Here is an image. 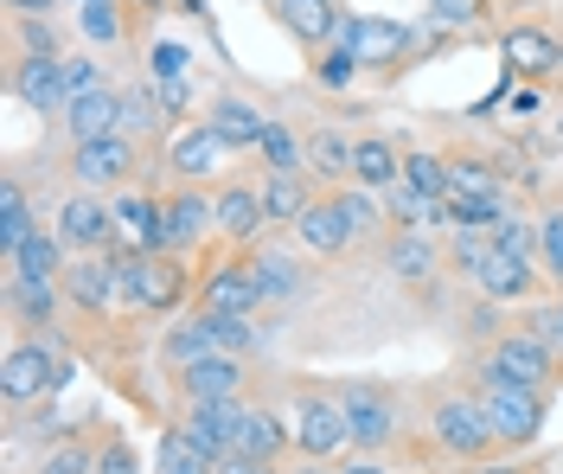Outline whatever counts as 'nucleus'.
<instances>
[{"label": "nucleus", "instance_id": "9b49d317", "mask_svg": "<svg viewBox=\"0 0 563 474\" xmlns=\"http://www.w3.org/2000/svg\"><path fill=\"white\" fill-rule=\"evenodd\" d=\"M70 372L52 353H45V340H13L7 346V365H0V392L13 404H26V398H38V392H58Z\"/></svg>", "mask_w": 563, "mask_h": 474}, {"label": "nucleus", "instance_id": "39448f33", "mask_svg": "<svg viewBox=\"0 0 563 474\" xmlns=\"http://www.w3.org/2000/svg\"><path fill=\"white\" fill-rule=\"evenodd\" d=\"M288 430H295V449H301L308 462H333L340 449H352L346 404L327 398V392H295V404H288Z\"/></svg>", "mask_w": 563, "mask_h": 474}, {"label": "nucleus", "instance_id": "e2e57ef3", "mask_svg": "<svg viewBox=\"0 0 563 474\" xmlns=\"http://www.w3.org/2000/svg\"><path fill=\"white\" fill-rule=\"evenodd\" d=\"M186 13H206V0H186Z\"/></svg>", "mask_w": 563, "mask_h": 474}, {"label": "nucleus", "instance_id": "13d9d810", "mask_svg": "<svg viewBox=\"0 0 563 474\" xmlns=\"http://www.w3.org/2000/svg\"><path fill=\"white\" fill-rule=\"evenodd\" d=\"M7 7H13V13H20V20H38V13H52V7H58V0H7Z\"/></svg>", "mask_w": 563, "mask_h": 474}, {"label": "nucleus", "instance_id": "2f4dec72", "mask_svg": "<svg viewBox=\"0 0 563 474\" xmlns=\"http://www.w3.org/2000/svg\"><path fill=\"white\" fill-rule=\"evenodd\" d=\"M449 180L467 199H506V167H493L481 154H449Z\"/></svg>", "mask_w": 563, "mask_h": 474}, {"label": "nucleus", "instance_id": "ddd939ff", "mask_svg": "<svg viewBox=\"0 0 563 474\" xmlns=\"http://www.w3.org/2000/svg\"><path fill=\"white\" fill-rule=\"evenodd\" d=\"M244 398H218V404H186V417H179V430L206 449L211 462H224V455H238V430H244Z\"/></svg>", "mask_w": 563, "mask_h": 474}, {"label": "nucleus", "instance_id": "7c9ffc66", "mask_svg": "<svg viewBox=\"0 0 563 474\" xmlns=\"http://www.w3.org/2000/svg\"><path fill=\"white\" fill-rule=\"evenodd\" d=\"M263 206H269V224H301V212L314 206V186H308V174H269Z\"/></svg>", "mask_w": 563, "mask_h": 474}, {"label": "nucleus", "instance_id": "423d86ee", "mask_svg": "<svg viewBox=\"0 0 563 474\" xmlns=\"http://www.w3.org/2000/svg\"><path fill=\"white\" fill-rule=\"evenodd\" d=\"M474 398H481V410H487L499 449H526V442H538V430H544V392H526V385H481Z\"/></svg>", "mask_w": 563, "mask_h": 474}, {"label": "nucleus", "instance_id": "6ab92c4d", "mask_svg": "<svg viewBox=\"0 0 563 474\" xmlns=\"http://www.w3.org/2000/svg\"><path fill=\"white\" fill-rule=\"evenodd\" d=\"M206 231H218V192H199V186H186L167 199V256L192 251Z\"/></svg>", "mask_w": 563, "mask_h": 474}, {"label": "nucleus", "instance_id": "a19ab883", "mask_svg": "<svg viewBox=\"0 0 563 474\" xmlns=\"http://www.w3.org/2000/svg\"><path fill=\"white\" fill-rule=\"evenodd\" d=\"M250 263H256V283H263V301H288V295L301 289V263H295V256L263 251V256H250Z\"/></svg>", "mask_w": 563, "mask_h": 474}, {"label": "nucleus", "instance_id": "b1692460", "mask_svg": "<svg viewBox=\"0 0 563 474\" xmlns=\"http://www.w3.org/2000/svg\"><path fill=\"white\" fill-rule=\"evenodd\" d=\"M276 13L301 45H320V52H327V45L340 38V26H346V13H340L333 0H276Z\"/></svg>", "mask_w": 563, "mask_h": 474}, {"label": "nucleus", "instance_id": "f03ea898", "mask_svg": "<svg viewBox=\"0 0 563 474\" xmlns=\"http://www.w3.org/2000/svg\"><path fill=\"white\" fill-rule=\"evenodd\" d=\"M429 437H435L442 455H455V462H481V455L499 449L481 398H467V392H442V398L429 404Z\"/></svg>", "mask_w": 563, "mask_h": 474}, {"label": "nucleus", "instance_id": "f704fd0d", "mask_svg": "<svg viewBox=\"0 0 563 474\" xmlns=\"http://www.w3.org/2000/svg\"><path fill=\"white\" fill-rule=\"evenodd\" d=\"M154 474H218V462L174 423V430L161 437V449H154Z\"/></svg>", "mask_w": 563, "mask_h": 474}, {"label": "nucleus", "instance_id": "cd10ccee", "mask_svg": "<svg viewBox=\"0 0 563 474\" xmlns=\"http://www.w3.org/2000/svg\"><path fill=\"white\" fill-rule=\"evenodd\" d=\"M206 122L238 147V154H244V147H263V135H269V115L256 110V103H244V97H218Z\"/></svg>", "mask_w": 563, "mask_h": 474}, {"label": "nucleus", "instance_id": "dca6fc26", "mask_svg": "<svg viewBox=\"0 0 563 474\" xmlns=\"http://www.w3.org/2000/svg\"><path fill=\"white\" fill-rule=\"evenodd\" d=\"M231 154H238V147L224 142L211 122H192V129H179V142L167 147V167H174L179 180H206V174H218Z\"/></svg>", "mask_w": 563, "mask_h": 474}, {"label": "nucleus", "instance_id": "ea45409f", "mask_svg": "<svg viewBox=\"0 0 563 474\" xmlns=\"http://www.w3.org/2000/svg\"><path fill=\"white\" fill-rule=\"evenodd\" d=\"M33 474H97V449L84 437H58V442H45Z\"/></svg>", "mask_w": 563, "mask_h": 474}, {"label": "nucleus", "instance_id": "1a4fd4ad", "mask_svg": "<svg viewBox=\"0 0 563 474\" xmlns=\"http://www.w3.org/2000/svg\"><path fill=\"white\" fill-rule=\"evenodd\" d=\"M263 308V283L250 256H224L218 269H206L199 283V315H256Z\"/></svg>", "mask_w": 563, "mask_h": 474}, {"label": "nucleus", "instance_id": "f3484780", "mask_svg": "<svg viewBox=\"0 0 563 474\" xmlns=\"http://www.w3.org/2000/svg\"><path fill=\"white\" fill-rule=\"evenodd\" d=\"M65 135H70V147L122 135V90H109V84H103V90H90V97H70Z\"/></svg>", "mask_w": 563, "mask_h": 474}, {"label": "nucleus", "instance_id": "79ce46f5", "mask_svg": "<svg viewBox=\"0 0 563 474\" xmlns=\"http://www.w3.org/2000/svg\"><path fill=\"white\" fill-rule=\"evenodd\" d=\"M538 269H544V283L563 289V206L538 212Z\"/></svg>", "mask_w": 563, "mask_h": 474}, {"label": "nucleus", "instance_id": "bf43d9fd", "mask_svg": "<svg viewBox=\"0 0 563 474\" xmlns=\"http://www.w3.org/2000/svg\"><path fill=\"white\" fill-rule=\"evenodd\" d=\"M467 474H519V469H512V462H474Z\"/></svg>", "mask_w": 563, "mask_h": 474}, {"label": "nucleus", "instance_id": "e433bc0d", "mask_svg": "<svg viewBox=\"0 0 563 474\" xmlns=\"http://www.w3.org/2000/svg\"><path fill=\"white\" fill-rule=\"evenodd\" d=\"M390 269H397L404 283H429V276H435V244H429L422 231H397V244H390Z\"/></svg>", "mask_w": 563, "mask_h": 474}, {"label": "nucleus", "instance_id": "0eeeda50", "mask_svg": "<svg viewBox=\"0 0 563 474\" xmlns=\"http://www.w3.org/2000/svg\"><path fill=\"white\" fill-rule=\"evenodd\" d=\"M340 404H346L352 449H365V455H372V449H390L397 430H404V410H397V398H390L385 385H346Z\"/></svg>", "mask_w": 563, "mask_h": 474}, {"label": "nucleus", "instance_id": "c85d7f7f", "mask_svg": "<svg viewBox=\"0 0 563 474\" xmlns=\"http://www.w3.org/2000/svg\"><path fill=\"white\" fill-rule=\"evenodd\" d=\"M282 449H295V430H288V417L276 410H244V430H238V455H256V462H282Z\"/></svg>", "mask_w": 563, "mask_h": 474}, {"label": "nucleus", "instance_id": "72a5a7b5", "mask_svg": "<svg viewBox=\"0 0 563 474\" xmlns=\"http://www.w3.org/2000/svg\"><path fill=\"white\" fill-rule=\"evenodd\" d=\"M385 212L397 231H422V224H442V199H429V192H417L410 180H397L385 192Z\"/></svg>", "mask_w": 563, "mask_h": 474}, {"label": "nucleus", "instance_id": "473e14b6", "mask_svg": "<svg viewBox=\"0 0 563 474\" xmlns=\"http://www.w3.org/2000/svg\"><path fill=\"white\" fill-rule=\"evenodd\" d=\"M206 353H218V346H211L206 315H192V321H174V328H167V340H161V360L174 365V372H186V365H199Z\"/></svg>", "mask_w": 563, "mask_h": 474}, {"label": "nucleus", "instance_id": "c03bdc74", "mask_svg": "<svg viewBox=\"0 0 563 474\" xmlns=\"http://www.w3.org/2000/svg\"><path fill=\"white\" fill-rule=\"evenodd\" d=\"M256 154H263V167H269V174H301V142H295L282 122H269V135H263Z\"/></svg>", "mask_w": 563, "mask_h": 474}, {"label": "nucleus", "instance_id": "603ef678", "mask_svg": "<svg viewBox=\"0 0 563 474\" xmlns=\"http://www.w3.org/2000/svg\"><path fill=\"white\" fill-rule=\"evenodd\" d=\"M161 122V103H154V90L141 97V90H122V135L129 129H154Z\"/></svg>", "mask_w": 563, "mask_h": 474}, {"label": "nucleus", "instance_id": "4468645a", "mask_svg": "<svg viewBox=\"0 0 563 474\" xmlns=\"http://www.w3.org/2000/svg\"><path fill=\"white\" fill-rule=\"evenodd\" d=\"M115 231L129 238V251L167 256V199H154V192H122V199H115Z\"/></svg>", "mask_w": 563, "mask_h": 474}, {"label": "nucleus", "instance_id": "c9c22d12", "mask_svg": "<svg viewBox=\"0 0 563 474\" xmlns=\"http://www.w3.org/2000/svg\"><path fill=\"white\" fill-rule=\"evenodd\" d=\"M77 7V33L90 45H122V0H70Z\"/></svg>", "mask_w": 563, "mask_h": 474}, {"label": "nucleus", "instance_id": "49530a36", "mask_svg": "<svg viewBox=\"0 0 563 474\" xmlns=\"http://www.w3.org/2000/svg\"><path fill=\"white\" fill-rule=\"evenodd\" d=\"M20 58H65L58 52V26L38 13V20H20Z\"/></svg>", "mask_w": 563, "mask_h": 474}, {"label": "nucleus", "instance_id": "20e7f679", "mask_svg": "<svg viewBox=\"0 0 563 474\" xmlns=\"http://www.w3.org/2000/svg\"><path fill=\"white\" fill-rule=\"evenodd\" d=\"M481 385H526V392H551L558 385V360L538 333H499L481 360Z\"/></svg>", "mask_w": 563, "mask_h": 474}, {"label": "nucleus", "instance_id": "6e6d98bb", "mask_svg": "<svg viewBox=\"0 0 563 474\" xmlns=\"http://www.w3.org/2000/svg\"><path fill=\"white\" fill-rule=\"evenodd\" d=\"M218 474H282V469H276V462H256V455H224Z\"/></svg>", "mask_w": 563, "mask_h": 474}, {"label": "nucleus", "instance_id": "bb28decb", "mask_svg": "<svg viewBox=\"0 0 563 474\" xmlns=\"http://www.w3.org/2000/svg\"><path fill=\"white\" fill-rule=\"evenodd\" d=\"M295 238H301V251H314V256H340L346 244H358L333 199H314V206L301 212V224H295Z\"/></svg>", "mask_w": 563, "mask_h": 474}, {"label": "nucleus", "instance_id": "393cba45", "mask_svg": "<svg viewBox=\"0 0 563 474\" xmlns=\"http://www.w3.org/2000/svg\"><path fill=\"white\" fill-rule=\"evenodd\" d=\"M397 180H404V154H397L385 135H358V142H352V186L390 192Z\"/></svg>", "mask_w": 563, "mask_h": 474}, {"label": "nucleus", "instance_id": "c756f323", "mask_svg": "<svg viewBox=\"0 0 563 474\" xmlns=\"http://www.w3.org/2000/svg\"><path fill=\"white\" fill-rule=\"evenodd\" d=\"M65 269H70L65 238L38 224L33 238H26V251H20V263H13V283H65Z\"/></svg>", "mask_w": 563, "mask_h": 474}, {"label": "nucleus", "instance_id": "412c9836", "mask_svg": "<svg viewBox=\"0 0 563 474\" xmlns=\"http://www.w3.org/2000/svg\"><path fill=\"white\" fill-rule=\"evenodd\" d=\"M179 392H186V404L238 398V392H244V360H231V353H206L199 365L179 372Z\"/></svg>", "mask_w": 563, "mask_h": 474}, {"label": "nucleus", "instance_id": "864d4df0", "mask_svg": "<svg viewBox=\"0 0 563 474\" xmlns=\"http://www.w3.org/2000/svg\"><path fill=\"white\" fill-rule=\"evenodd\" d=\"M97 474H141L135 449H129V442H122V437L97 442Z\"/></svg>", "mask_w": 563, "mask_h": 474}, {"label": "nucleus", "instance_id": "9d476101", "mask_svg": "<svg viewBox=\"0 0 563 474\" xmlns=\"http://www.w3.org/2000/svg\"><path fill=\"white\" fill-rule=\"evenodd\" d=\"M538 283H544L538 256H531V251H506V244H493V251L481 256V269H474V289L487 295V301H499V308L538 295Z\"/></svg>", "mask_w": 563, "mask_h": 474}, {"label": "nucleus", "instance_id": "de8ad7c7", "mask_svg": "<svg viewBox=\"0 0 563 474\" xmlns=\"http://www.w3.org/2000/svg\"><path fill=\"white\" fill-rule=\"evenodd\" d=\"M352 77H358V65H352L340 45H327V52L314 58V84L320 90H352Z\"/></svg>", "mask_w": 563, "mask_h": 474}, {"label": "nucleus", "instance_id": "5701e85b", "mask_svg": "<svg viewBox=\"0 0 563 474\" xmlns=\"http://www.w3.org/2000/svg\"><path fill=\"white\" fill-rule=\"evenodd\" d=\"M218 231L231 244H256L269 231V206H263V186H224L218 192Z\"/></svg>", "mask_w": 563, "mask_h": 474}, {"label": "nucleus", "instance_id": "aec40b11", "mask_svg": "<svg viewBox=\"0 0 563 474\" xmlns=\"http://www.w3.org/2000/svg\"><path fill=\"white\" fill-rule=\"evenodd\" d=\"M65 295H70V308H84V315L115 308V256H109V251L77 256V263L65 269Z\"/></svg>", "mask_w": 563, "mask_h": 474}, {"label": "nucleus", "instance_id": "09e8293b", "mask_svg": "<svg viewBox=\"0 0 563 474\" xmlns=\"http://www.w3.org/2000/svg\"><path fill=\"white\" fill-rule=\"evenodd\" d=\"M429 20L435 26H481L487 20V0H429Z\"/></svg>", "mask_w": 563, "mask_h": 474}, {"label": "nucleus", "instance_id": "a211bd4d", "mask_svg": "<svg viewBox=\"0 0 563 474\" xmlns=\"http://www.w3.org/2000/svg\"><path fill=\"white\" fill-rule=\"evenodd\" d=\"M499 58H506V71L519 77H551L563 65V45L558 33H544V26H506V38H499Z\"/></svg>", "mask_w": 563, "mask_h": 474}, {"label": "nucleus", "instance_id": "3c124183", "mask_svg": "<svg viewBox=\"0 0 563 474\" xmlns=\"http://www.w3.org/2000/svg\"><path fill=\"white\" fill-rule=\"evenodd\" d=\"M65 90H70V97H90V90H103V71H97V58L70 52V58H65Z\"/></svg>", "mask_w": 563, "mask_h": 474}, {"label": "nucleus", "instance_id": "a878e982", "mask_svg": "<svg viewBox=\"0 0 563 474\" xmlns=\"http://www.w3.org/2000/svg\"><path fill=\"white\" fill-rule=\"evenodd\" d=\"M38 231V219H33V206H26V186L13 180H0V263L13 269L20 263V251H26V238Z\"/></svg>", "mask_w": 563, "mask_h": 474}, {"label": "nucleus", "instance_id": "4be33fe9", "mask_svg": "<svg viewBox=\"0 0 563 474\" xmlns=\"http://www.w3.org/2000/svg\"><path fill=\"white\" fill-rule=\"evenodd\" d=\"M301 174L320 186H346L352 180V135H340V129H308L301 135Z\"/></svg>", "mask_w": 563, "mask_h": 474}, {"label": "nucleus", "instance_id": "680f3d73", "mask_svg": "<svg viewBox=\"0 0 563 474\" xmlns=\"http://www.w3.org/2000/svg\"><path fill=\"white\" fill-rule=\"evenodd\" d=\"M295 474H340V469H327V462H308V469H295Z\"/></svg>", "mask_w": 563, "mask_h": 474}, {"label": "nucleus", "instance_id": "4d7b16f0", "mask_svg": "<svg viewBox=\"0 0 563 474\" xmlns=\"http://www.w3.org/2000/svg\"><path fill=\"white\" fill-rule=\"evenodd\" d=\"M154 103H161V115H179L192 97H186V84H154Z\"/></svg>", "mask_w": 563, "mask_h": 474}, {"label": "nucleus", "instance_id": "8fccbe9b", "mask_svg": "<svg viewBox=\"0 0 563 474\" xmlns=\"http://www.w3.org/2000/svg\"><path fill=\"white\" fill-rule=\"evenodd\" d=\"M147 58H154V65H147V71H154V84H186V65H192V58H186V45L161 38V45H154Z\"/></svg>", "mask_w": 563, "mask_h": 474}, {"label": "nucleus", "instance_id": "58836bf2", "mask_svg": "<svg viewBox=\"0 0 563 474\" xmlns=\"http://www.w3.org/2000/svg\"><path fill=\"white\" fill-rule=\"evenodd\" d=\"M404 180L417 186V192H429V199H449V192H455V180H449V154H429V147L404 154Z\"/></svg>", "mask_w": 563, "mask_h": 474}, {"label": "nucleus", "instance_id": "37998d69", "mask_svg": "<svg viewBox=\"0 0 563 474\" xmlns=\"http://www.w3.org/2000/svg\"><path fill=\"white\" fill-rule=\"evenodd\" d=\"M211 328V346L218 353H231V360H250V346H256V328H250V315H206Z\"/></svg>", "mask_w": 563, "mask_h": 474}, {"label": "nucleus", "instance_id": "6e6552de", "mask_svg": "<svg viewBox=\"0 0 563 474\" xmlns=\"http://www.w3.org/2000/svg\"><path fill=\"white\" fill-rule=\"evenodd\" d=\"M135 161H141V154H135L129 135L84 142V147H70V180H77V192H115V186H129Z\"/></svg>", "mask_w": 563, "mask_h": 474}, {"label": "nucleus", "instance_id": "5fc2aeb1", "mask_svg": "<svg viewBox=\"0 0 563 474\" xmlns=\"http://www.w3.org/2000/svg\"><path fill=\"white\" fill-rule=\"evenodd\" d=\"M531 333H538L544 346H563V295L544 308V315H538V321H531Z\"/></svg>", "mask_w": 563, "mask_h": 474}, {"label": "nucleus", "instance_id": "052dcab7", "mask_svg": "<svg viewBox=\"0 0 563 474\" xmlns=\"http://www.w3.org/2000/svg\"><path fill=\"white\" fill-rule=\"evenodd\" d=\"M340 474H390V469H378V462H352V469H340Z\"/></svg>", "mask_w": 563, "mask_h": 474}, {"label": "nucleus", "instance_id": "7ed1b4c3", "mask_svg": "<svg viewBox=\"0 0 563 474\" xmlns=\"http://www.w3.org/2000/svg\"><path fill=\"white\" fill-rule=\"evenodd\" d=\"M340 52H346L358 71H397L410 52H417V26H404V20H385V13H352L340 38H333Z\"/></svg>", "mask_w": 563, "mask_h": 474}, {"label": "nucleus", "instance_id": "4c0bfd02", "mask_svg": "<svg viewBox=\"0 0 563 474\" xmlns=\"http://www.w3.org/2000/svg\"><path fill=\"white\" fill-rule=\"evenodd\" d=\"M333 206H340V219L352 224V238H372V231L390 219V212L372 199V192H365V186H333Z\"/></svg>", "mask_w": 563, "mask_h": 474}, {"label": "nucleus", "instance_id": "2eb2a0df", "mask_svg": "<svg viewBox=\"0 0 563 474\" xmlns=\"http://www.w3.org/2000/svg\"><path fill=\"white\" fill-rule=\"evenodd\" d=\"M13 97L38 115H58L65 122L70 90H65V58H20L13 65Z\"/></svg>", "mask_w": 563, "mask_h": 474}, {"label": "nucleus", "instance_id": "a18cd8bd", "mask_svg": "<svg viewBox=\"0 0 563 474\" xmlns=\"http://www.w3.org/2000/svg\"><path fill=\"white\" fill-rule=\"evenodd\" d=\"M7 301H13L26 321H52V308H58V283H7Z\"/></svg>", "mask_w": 563, "mask_h": 474}, {"label": "nucleus", "instance_id": "f8f14e48", "mask_svg": "<svg viewBox=\"0 0 563 474\" xmlns=\"http://www.w3.org/2000/svg\"><path fill=\"white\" fill-rule=\"evenodd\" d=\"M58 238H65V251H109V238H115V206H103V192H70L65 206H58V224H52Z\"/></svg>", "mask_w": 563, "mask_h": 474}, {"label": "nucleus", "instance_id": "f257e3e1", "mask_svg": "<svg viewBox=\"0 0 563 474\" xmlns=\"http://www.w3.org/2000/svg\"><path fill=\"white\" fill-rule=\"evenodd\" d=\"M179 295H186V269H179L174 256H115V308H129V315H167L179 308Z\"/></svg>", "mask_w": 563, "mask_h": 474}]
</instances>
